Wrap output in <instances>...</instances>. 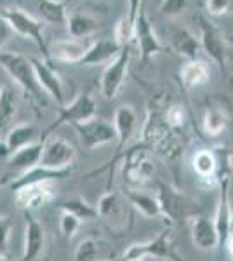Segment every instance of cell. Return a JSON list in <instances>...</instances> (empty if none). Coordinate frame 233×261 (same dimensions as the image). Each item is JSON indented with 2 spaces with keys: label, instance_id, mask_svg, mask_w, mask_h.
<instances>
[{
  "label": "cell",
  "instance_id": "cell-1",
  "mask_svg": "<svg viewBox=\"0 0 233 261\" xmlns=\"http://www.w3.org/2000/svg\"><path fill=\"white\" fill-rule=\"evenodd\" d=\"M134 148L157 151L165 159H176L179 155V143L165 120V108L157 105L148 107L146 120L141 129V141Z\"/></svg>",
  "mask_w": 233,
  "mask_h": 261
},
{
  "label": "cell",
  "instance_id": "cell-2",
  "mask_svg": "<svg viewBox=\"0 0 233 261\" xmlns=\"http://www.w3.org/2000/svg\"><path fill=\"white\" fill-rule=\"evenodd\" d=\"M0 66L6 70V73L18 84L24 96L32 101L37 107H47L45 101V92L37 82L35 71L30 63V58L23 56L19 53H7V50H0Z\"/></svg>",
  "mask_w": 233,
  "mask_h": 261
},
{
  "label": "cell",
  "instance_id": "cell-3",
  "mask_svg": "<svg viewBox=\"0 0 233 261\" xmlns=\"http://www.w3.org/2000/svg\"><path fill=\"white\" fill-rule=\"evenodd\" d=\"M157 200L160 205V216L165 218L169 223L167 226H174L186 220H193L198 216L200 207L197 202L186 197L183 192L176 190L171 185H165L162 181L157 183Z\"/></svg>",
  "mask_w": 233,
  "mask_h": 261
},
{
  "label": "cell",
  "instance_id": "cell-4",
  "mask_svg": "<svg viewBox=\"0 0 233 261\" xmlns=\"http://www.w3.org/2000/svg\"><path fill=\"white\" fill-rule=\"evenodd\" d=\"M155 258L160 261H185L174 246V233L172 226H165L153 239L133 246L122 254V259H145Z\"/></svg>",
  "mask_w": 233,
  "mask_h": 261
},
{
  "label": "cell",
  "instance_id": "cell-5",
  "mask_svg": "<svg viewBox=\"0 0 233 261\" xmlns=\"http://www.w3.org/2000/svg\"><path fill=\"white\" fill-rule=\"evenodd\" d=\"M0 16L9 23L14 33L35 42L40 53L44 54V60L49 61V44L45 40L44 23L39 18L28 14L19 7H0Z\"/></svg>",
  "mask_w": 233,
  "mask_h": 261
},
{
  "label": "cell",
  "instance_id": "cell-6",
  "mask_svg": "<svg viewBox=\"0 0 233 261\" xmlns=\"http://www.w3.org/2000/svg\"><path fill=\"white\" fill-rule=\"evenodd\" d=\"M96 113H97L96 99L92 98V94L89 91L82 92V94H79L77 98L71 101V103L59 107L58 117L54 119L53 124H50L49 127L44 130L42 141L47 140L49 134L53 133V130H56L58 127H61V125H65V124H70V125L82 124V122H87V120L94 119Z\"/></svg>",
  "mask_w": 233,
  "mask_h": 261
},
{
  "label": "cell",
  "instance_id": "cell-7",
  "mask_svg": "<svg viewBox=\"0 0 233 261\" xmlns=\"http://www.w3.org/2000/svg\"><path fill=\"white\" fill-rule=\"evenodd\" d=\"M198 24V30H200V49L209 56V60L218 65L219 71L224 75L226 73V60H228V53H226V39L219 28L216 27L213 21H209L205 16H197L195 18Z\"/></svg>",
  "mask_w": 233,
  "mask_h": 261
},
{
  "label": "cell",
  "instance_id": "cell-8",
  "mask_svg": "<svg viewBox=\"0 0 233 261\" xmlns=\"http://www.w3.org/2000/svg\"><path fill=\"white\" fill-rule=\"evenodd\" d=\"M75 161H77V150L71 143L56 136L44 140V148H42L39 166L53 171H63L71 169Z\"/></svg>",
  "mask_w": 233,
  "mask_h": 261
},
{
  "label": "cell",
  "instance_id": "cell-9",
  "mask_svg": "<svg viewBox=\"0 0 233 261\" xmlns=\"http://www.w3.org/2000/svg\"><path fill=\"white\" fill-rule=\"evenodd\" d=\"M124 179L131 185V188L143 187L155 174V162L148 157L145 150L131 148L124 153Z\"/></svg>",
  "mask_w": 233,
  "mask_h": 261
},
{
  "label": "cell",
  "instance_id": "cell-10",
  "mask_svg": "<svg viewBox=\"0 0 233 261\" xmlns=\"http://www.w3.org/2000/svg\"><path fill=\"white\" fill-rule=\"evenodd\" d=\"M136 125H138V113L131 105H124V107L117 108L115 115H113V127H115V133H117V153H115V157L105 166V169L110 171V178H112L113 169H115V162L120 161L122 155H124V148L127 143L131 141V138H133Z\"/></svg>",
  "mask_w": 233,
  "mask_h": 261
},
{
  "label": "cell",
  "instance_id": "cell-11",
  "mask_svg": "<svg viewBox=\"0 0 233 261\" xmlns=\"http://www.w3.org/2000/svg\"><path fill=\"white\" fill-rule=\"evenodd\" d=\"M131 58H133V54H131L129 47H124L115 60L107 65L103 75H101V94L107 99H115L118 96L125 82Z\"/></svg>",
  "mask_w": 233,
  "mask_h": 261
},
{
  "label": "cell",
  "instance_id": "cell-12",
  "mask_svg": "<svg viewBox=\"0 0 233 261\" xmlns=\"http://www.w3.org/2000/svg\"><path fill=\"white\" fill-rule=\"evenodd\" d=\"M56 197V181H40L14 190V200L24 213H33Z\"/></svg>",
  "mask_w": 233,
  "mask_h": 261
},
{
  "label": "cell",
  "instance_id": "cell-13",
  "mask_svg": "<svg viewBox=\"0 0 233 261\" xmlns=\"http://www.w3.org/2000/svg\"><path fill=\"white\" fill-rule=\"evenodd\" d=\"M73 129L77 130L80 143H82L84 148L94 150L97 146L110 145L112 141L117 140V133L113 124H110L105 119H91L82 124L73 125Z\"/></svg>",
  "mask_w": 233,
  "mask_h": 261
},
{
  "label": "cell",
  "instance_id": "cell-14",
  "mask_svg": "<svg viewBox=\"0 0 233 261\" xmlns=\"http://www.w3.org/2000/svg\"><path fill=\"white\" fill-rule=\"evenodd\" d=\"M127 200L124 195L120 193L113 192V190H108L97 200V218L105 220L108 223L110 228L113 230H122L125 226V218H131L129 216V207H127Z\"/></svg>",
  "mask_w": 233,
  "mask_h": 261
},
{
  "label": "cell",
  "instance_id": "cell-15",
  "mask_svg": "<svg viewBox=\"0 0 233 261\" xmlns=\"http://www.w3.org/2000/svg\"><path fill=\"white\" fill-rule=\"evenodd\" d=\"M134 40L138 44L139 54H141V63H146L150 58H153L155 54L162 53V44H160L159 37L153 30V24L148 19L145 12V0H143L141 7L138 12L136 19V28H134Z\"/></svg>",
  "mask_w": 233,
  "mask_h": 261
},
{
  "label": "cell",
  "instance_id": "cell-16",
  "mask_svg": "<svg viewBox=\"0 0 233 261\" xmlns=\"http://www.w3.org/2000/svg\"><path fill=\"white\" fill-rule=\"evenodd\" d=\"M30 63L35 71V77L42 91L47 96H50L59 107L65 105V87H63V81L59 73L50 66V61L44 60V58H30Z\"/></svg>",
  "mask_w": 233,
  "mask_h": 261
},
{
  "label": "cell",
  "instance_id": "cell-17",
  "mask_svg": "<svg viewBox=\"0 0 233 261\" xmlns=\"http://www.w3.org/2000/svg\"><path fill=\"white\" fill-rule=\"evenodd\" d=\"M27 225H24V244L21 261H35L44 251L45 246V230L40 221L33 218V213H24Z\"/></svg>",
  "mask_w": 233,
  "mask_h": 261
},
{
  "label": "cell",
  "instance_id": "cell-18",
  "mask_svg": "<svg viewBox=\"0 0 233 261\" xmlns=\"http://www.w3.org/2000/svg\"><path fill=\"white\" fill-rule=\"evenodd\" d=\"M192 242L200 251H214L219 246L218 230L214 221L205 216H195L192 220Z\"/></svg>",
  "mask_w": 233,
  "mask_h": 261
},
{
  "label": "cell",
  "instance_id": "cell-19",
  "mask_svg": "<svg viewBox=\"0 0 233 261\" xmlns=\"http://www.w3.org/2000/svg\"><path fill=\"white\" fill-rule=\"evenodd\" d=\"M89 45L86 40L77 39H66L58 40L56 44L49 45V61L56 60L61 63H73V65H80L82 58L86 56Z\"/></svg>",
  "mask_w": 233,
  "mask_h": 261
},
{
  "label": "cell",
  "instance_id": "cell-20",
  "mask_svg": "<svg viewBox=\"0 0 233 261\" xmlns=\"http://www.w3.org/2000/svg\"><path fill=\"white\" fill-rule=\"evenodd\" d=\"M124 47L118 45L115 39H101L97 42H92L89 45L86 56L82 58L80 65L82 66H92V65H105V63L113 61L120 54Z\"/></svg>",
  "mask_w": 233,
  "mask_h": 261
},
{
  "label": "cell",
  "instance_id": "cell-21",
  "mask_svg": "<svg viewBox=\"0 0 233 261\" xmlns=\"http://www.w3.org/2000/svg\"><path fill=\"white\" fill-rule=\"evenodd\" d=\"M42 148H44V141H35L32 145L24 146L9 157V167L14 171H18L19 174L27 172L33 167H37L40 164V157H42Z\"/></svg>",
  "mask_w": 233,
  "mask_h": 261
},
{
  "label": "cell",
  "instance_id": "cell-22",
  "mask_svg": "<svg viewBox=\"0 0 233 261\" xmlns=\"http://www.w3.org/2000/svg\"><path fill=\"white\" fill-rule=\"evenodd\" d=\"M124 197L127 204L131 207H134L139 214H143L145 218H157L160 216V205L157 200V195H150V193L139 190V188H131L127 187L124 190Z\"/></svg>",
  "mask_w": 233,
  "mask_h": 261
},
{
  "label": "cell",
  "instance_id": "cell-23",
  "mask_svg": "<svg viewBox=\"0 0 233 261\" xmlns=\"http://www.w3.org/2000/svg\"><path fill=\"white\" fill-rule=\"evenodd\" d=\"M141 4H143V0H129L127 12L117 23L115 37H113V39L118 42L120 47H127V45L134 40V28H136V19H138V12H139Z\"/></svg>",
  "mask_w": 233,
  "mask_h": 261
},
{
  "label": "cell",
  "instance_id": "cell-24",
  "mask_svg": "<svg viewBox=\"0 0 233 261\" xmlns=\"http://www.w3.org/2000/svg\"><path fill=\"white\" fill-rule=\"evenodd\" d=\"M71 174V169H63V171H53L47 169V167L37 166L33 169H30L23 174H19L18 178L12 179L11 183V190H18L21 187H27V185H33V183H40V181H56V179H63L68 178Z\"/></svg>",
  "mask_w": 233,
  "mask_h": 261
},
{
  "label": "cell",
  "instance_id": "cell-25",
  "mask_svg": "<svg viewBox=\"0 0 233 261\" xmlns=\"http://www.w3.org/2000/svg\"><path fill=\"white\" fill-rule=\"evenodd\" d=\"M209 77H211L209 65L202 60L186 61V65L179 71V79L185 89H195V87L204 86L209 81Z\"/></svg>",
  "mask_w": 233,
  "mask_h": 261
},
{
  "label": "cell",
  "instance_id": "cell-26",
  "mask_svg": "<svg viewBox=\"0 0 233 261\" xmlns=\"http://www.w3.org/2000/svg\"><path fill=\"white\" fill-rule=\"evenodd\" d=\"M37 140V127L33 124H19L11 127L6 133V140H4V145H6L7 151H9V157L14 151H18L24 146L32 145Z\"/></svg>",
  "mask_w": 233,
  "mask_h": 261
},
{
  "label": "cell",
  "instance_id": "cell-27",
  "mask_svg": "<svg viewBox=\"0 0 233 261\" xmlns=\"http://www.w3.org/2000/svg\"><path fill=\"white\" fill-rule=\"evenodd\" d=\"M37 11H39V19L42 23L66 27L68 11H66L65 0H37Z\"/></svg>",
  "mask_w": 233,
  "mask_h": 261
},
{
  "label": "cell",
  "instance_id": "cell-28",
  "mask_svg": "<svg viewBox=\"0 0 233 261\" xmlns=\"http://www.w3.org/2000/svg\"><path fill=\"white\" fill-rule=\"evenodd\" d=\"M97 28H99V21L87 12H75V14L68 16V21H66V30H68L70 37L77 40L89 39Z\"/></svg>",
  "mask_w": 233,
  "mask_h": 261
},
{
  "label": "cell",
  "instance_id": "cell-29",
  "mask_svg": "<svg viewBox=\"0 0 233 261\" xmlns=\"http://www.w3.org/2000/svg\"><path fill=\"white\" fill-rule=\"evenodd\" d=\"M172 39V47L179 56L186 58L188 61L198 60V53H200V42L193 37V33H190L185 28H174L171 33Z\"/></svg>",
  "mask_w": 233,
  "mask_h": 261
},
{
  "label": "cell",
  "instance_id": "cell-30",
  "mask_svg": "<svg viewBox=\"0 0 233 261\" xmlns=\"http://www.w3.org/2000/svg\"><path fill=\"white\" fill-rule=\"evenodd\" d=\"M18 103H16L14 89L9 84H4L0 87V134H6L14 122Z\"/></svg>",
  "mask_w": 233,
  "mask_h": 261
},
{
  "label": "cell",
  "instance_id": "cell-31",
  "mask_svg": "<svg viewBox=\"0 0 233 261\" xmlns=\"http://www.w3.org/2000/svg\"><path fill=\"white\" fill-rule=\"evenodd\" d=\"M193 171L197 172V176L200 179L213 181L214 185H218L219 162L214 151H211V150L197 151L193 157Z\"/></svg>",
  "mask_w": 233,
  "mask_h": 261
},
{
  "label": "cell",
  "instance_id": "cell-32",
  "mask_svg": "<svg viewBox=\"0 0 233 261\" xmlns=\"http://www.w3.org/2000/svg\"><path fill=\"white\" fill-rule=\"evenodd\" d=\"M228 125V115L226 112L221 108H207L204 113V119H202V129L207 136L218 138L224 133Z\"/></svg>",
  "mask_w": 233,
  "mask_h": 261
},
{
  "label": "cell",
  "instance_id": "cell-33",
  "mask_svg": "<svg viewBox=\"0 0 233 261\" xmlns=\"http://www.w3.org/2000/svg\"><path fill=\"white\" fill-rule=\"evenodd\" d=\"M59 209L77 216L80 221H91V220H96L97 218L96 205L89 204V202L86 199H82V197H73V199L63 200L61 204H59Z\"/></svg>",
  "mask_w": 233,
  "mask_h": 261
},
{
  "label": "cell",
  "instance_id": "cell-34",
  "mask_svg": "<svg viewBox=\"0 0 233 261\" xmlns=\"http://www.w3.org/2000/svg\"><path fill=\"white\" fill-rule=\"evenodd\" d=\"M101 244L96 239L89 237L79 242V246L75 247L73 252V261H101L99 252H101Z\"/></svg>",
  "mask_w": 233,
  "mask_h": 261
},
{
  "label": "cell",
  "instance_id": "cell-35",
  "mask_svg": "<svg viewBox=\"0 0 233 261\" xmlns=\"http://www.w3.org/2000/svg\"><path fill=\"white\" fill-rule=\"evenodd\" d=\"M165 120H167L169 127L172 130H177L185 125L186 120V113L185 108L181 105H171V107L165 108Z\"/></svg>",
  "mask_w": 233,
  "mask_h": 261
},
{
  "label": "cell",
  "instance_id": "cell-36",
  "mask_svg": "<svg viewBox=\"0 0 233 261\" xmlns=\"http://www.w3.org/2000/svg\"><path fill=\"white\" fill-rule=\"evenodd\" d=\"M80 225H82V221H80L77 216H73V214H70L66 211H61V218H59V230H61V233L65 235L66 239L73 237V235L79 231Z\"/></svg>",
  "mask_w": 233,
  "mask_h": 261
},
{
  "label": "cell",
  "instance_id": "cell-37",
  "mask_svg": "<svg viewBox=\"0 0 233 261\" xmlns=\"http://www.w3.org/2000/svg\"><path fill=\"white\" fill-rule=\"evenodd\" d=\"M186 4H188V0H162L160 12L164 16H169V18H174L186 9Z\"/></svg>",
  "mask_w": 233,
  "mask_h": 261
},
{
  "label": "cell",
  "instance_id": "cell-38",
  "mask_svg": "<svg viewBox=\"0 0 233 261\" xmlns=\"http://www.w3.org/2000/svg\"><path fill=\"white\" fill-rule=\"evenodd\" d=\"M14 223L9 216H0V254H6Z\"/></svg>",
  "mask_w": 233,
  "mask_h": 261
},
{
  "label": "cell",
  "instance_id": "cell-39",
  "mask_svg": "<svg viewBox=\"0 0 233 261\" xmlns=\"http://www.w3.org/2000/svg\"><path fill=\"white\" fill-rule=\"evenodd\" d=\"M233 0H207L205 11L209 16H223L231 9Z\"/></svg>",
  "mask_w": 233,
  "mask_h": 261
},
{
  "label": "cell",
  "instance_id": "cell-40",
  "mask_svg": "<svg viewBox=\"0 0 233 261\" xmlns=\"http://www.w3.org/2000/svg\"><path fill=\"white\" fill-rule=\"evenodd\" d=\"M12 33L14 32H12V28L9 27V23L0 16V49L7 44V40L12 37Z\"/></svg>",
  "mask_w": 233,
  "mask_h": 261
},
{
  "label": "cell",
  "instance_id": "cell-41",
  "mask_svg": "<svg viewBox=\"0 0 233 261\" xmlns=\"http://www.w3.org/2000/svg\"><path fill=\"white\" fill-rule=\"evenodd\" d=\"M224 247H226L228 254H230V256H231V259H233V231H230L228 239L224 241Z\"/></svg>",
  "mask_w": 233,
  "mask_h": 261
},
{
  "label": "cell",
  "instance_id": "cell-42",
  "mask_svg": "<svg viewBox=\"0 0 233 261\" xmlns=\"http://www.w3.org/2000/svg\"><path fill=\"white\" fill-rule=\"evenodd\" d=\"M224 39H226V44L233 45V33H228V35H224Z\"/></svg>",
  "mask_w": 233,
  "mask_h": 261
},
{
  "label": "cell",
  "instance_id": "cell-43",
  "mask_svg": "<svg viewBox=\"0 0 233 261\" xmlns=\"http://www.w3.org/2000/svg\"><path fill=\"white\" fill-rule=\"evenodd\" d=\"M0 261H11L6 254H0Z\"/></svg>",
  "mask_w": 233,
  "mask_h": 261
},
{
  "label": "cell",
  "instance_id": "cell-44",
  "mask_svg": "<svg viewBox=\"0 0 233 261\" xmlns=\"http://www.w3.org/2000/svg\"><path fill=\"white\" fill-rule=\"evenodd\" d=\"M230 161H231V167H233V150L230 151Z\"/></svg>",
  "mask_w": 233,
  "mask_h": 261
},
{
  "label": "cell",
  "instance_id": "cell-45",
  "mask_svg": "<svg viewBox=\"0 0 233 261\" xmlns=\"http://www.w3.org/2000/svg\"><path fill=\"white\" fill-rule=\"evenodd\" d=\"M107 261H122V256L120 258H113V259H107Z\"/></svg>",
  "mask_w": 233,
  "mask_h": 261
},
{
  "label": "cell",
  "instance_id": "cell-46",
  "mask_svg": "<svg viewBox=\"0 0 233 261\" xmlns=\"http://www.w3.org/2000/svg\"><path fill=\"white\" fill-rule=\"evenodd\" d=\"M122 261H143V259H122Z\"/></svg>",
  "mask_w": 233,
  "mask_h": 261
},
{
  "label": "cell",
  "instance_id": "cell-47",
  "mask_svg": "<svg viewBox=\"0 0 233 261\" xmlns=\"http://www.w3.org/2000/svg\"><path fill=\"white\" fill-rule=\"evenodd\" d=\"M0 187H2V183H0Z\"/></svg>",
  "mask_w": 233,
  "mask_h": 261
}]
</instances>
